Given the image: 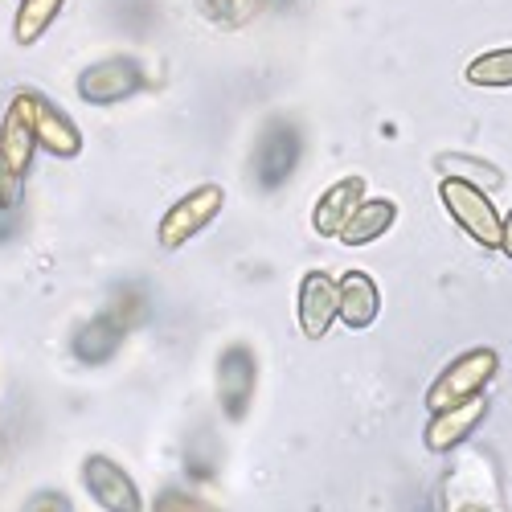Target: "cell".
I'll use <instances>...</instances> for the list:
<instances>
[{
    "label": "cell",
    "instance_id": "cell-10",
    "mask_svg": "<svg viewBox=\"0 0 512 512\" xmlns=\"http://www.w3.org/2000/svg\"><path fill=\"white\" fill-rule=\"evenodd\" d=\"M336 308H340V287L328 271H308L300 279V300H295V316H300V332L308 340L328 336V328L336 324Z\"/></svg>",
    "mask_w": 512,
    "mask_h": 512
},
{
    "label": "cell",
    "instance_id": "cell-2",
    "mask_svg": "<svg viewBox=\"0 0 512 512\" xmlns=\"http://www.w3.org/2000/svg\"><path fill=\"white\" fill-rule=\"evenodd\" d=\"M21 111V119L33 127V140L37 148H46L50 156H62V160H74L82 152V132H78V123L50 99V95H41L33 87H21L13 95V103Z\"/></svg>",
    "mask_w": 512,
    "mask_h": 512
},
{
    "label": "cell",
    "instance_id": "cell-21",
    "mask_svg": "<svg viewBox=\"0 0 512 512\" xmlns=\"http://www.w3.org/2000/svg\"><path fill=\"white\" fill-rule=\"evenodd\" d=\"M21 512H74V508H70V496H66V492L41 488V492H33V496L21 504Z\"/></svg>",
    "mask_w": 512,
    "mask_h": 512
},
{
    "label": "cell",
    "instance_id": "cell-9",
    "mask_svg": "<svg viewBox=\"0 0 512 512\" xmlns=\"http://www.w3.org/2000/svg\"><path fill=\"white\" fill-rule=\"evenodd\" d=\"M484 418H488V398L484 394L467 398L459 406H447V410H431V422H426V431H422V443H426L431 455H447L472 435Z\"/></svg>",
    "mask_w": 512,
    "mask_h": 512
},
{
    "label": "cell",
    "instance_id": "cell-1",
    "mask_svg": "<svg viewBox=\"0 0 512 512\" xmlns=\"http://www.w3.org/2000/svg\"><path fill=\"white\" fill-rule=\"evenodd\" d=\"M500 369V353L480 345V349H467L459 353L439 377L435 386L426 390V410H447V406H459L467 398H480L488 390V381L496 377Z\"/></svg>",
    "mask_w": 512,
    "mask_h": 512
},
{
    "label": "cell",
    "instance_id": "cell-18",
    "mask_svg": "<svg viewBox=\"0 0 512 512\" xmlns=\"http://www.w3.org/2000/svg\"><path fill=\"white\" fill-rule=\"evenodd\" d=\"M107 316L111 320H119L127 332L132 328H140L144 324V316H148V300H144V287L140 283H132V287H115V295H111V304H107Z\"/></svg>",
    "mask_w": 512,
    "mask_h": 512
},
{
    "label": "cell",
    "instance_id": "cell-4",
    "mask_svg": "<svg viewBox=\"0 0 512 512\" xmlns=\"http://www.w3.org/2000/svg\"><path fill=\"white\" fill-rule=\"evenodd\" d=\"M439 197H443V205H447V213H451V222H455L467 238L480 242V246H488V250L500 246V213H496L492 197H488L480 185L459 181V177H443V181H439Z\"/></svg>",
    "mask_w": 512,
    "mask_h": 512
},
{
    "label": "cell",
    "instance_id": "cell-23",
    "mask_svg": "<svg viewBox=\"0 0 512 512\" xmlns=\"http://www.w3.org/2000/svg\"><path fill=\"white\" fill-rule=\"evenodd\" d=\"M504 250V259H512V209H508V218H500V246Z\"/></svg>",
    "mask_w": 512,
    "mask_h": 512
},
{
    "label": "cell",
    "instance_id": "cell-13",
    "mask_svg": "<svg viewBox=\"0 0 512 512\" xmlns=\"http://www.w3.org/2000/svg\"><path fill=\"white\" fill-rule=\"evenodd\" d=\"M394 222H398V205H394V201H386V197H365V201L353 209V218L345 222V230H340L336 238L357 250V246H369V242H377V238H386V234L394 230Z\"/></svg>",
    "mask_w": 512,
    "mask_h": 512
},
{
    "label": "cell",
    "instance_id": "cell-3",
    "mask_svg": "<svg viewBox=\"0 0 512 512\" xmlns=\"http://www.w3.org/2000/svg\"><path fill=\"white\" fill-rule=\"evenodd\" d=\"M222 205H226V189H222V185L205 181V185L189 189L181 201H173V205L164 209V218H160V226H156L160 246H164V250H181V246L193 242L205 226H213V218L222 213Z\"/></svg>",
    "mask_w": 512,
    "mask_h": 512
},
{
    "label": "cell",
    "instance_id": "cell-17",
    "mask_svg": "<svg viewBox=\"0 0 512 512\" xmlns=\"http://www.w3.org/2000/svg\"><path fill=\"white\" fill-rule=\"evenodd\" d=\"M467 82H472V87H488V91L512 87V46L508 50H488V54L472 58V62H467Z\"/></svg>",
    "mask_w": 512,
    "mask_h": 512
},
{
    "label": "cell",
    "instance_id": "cell-16",
    "mask_svg": "<svg viewBox=\"0 0 512 512\" xmlns=\"http://www.w3.org/2000/svg\"><path fill=\"white\" fill-rule=\"evenodd\" d=\"M62 5H66V0H21L17 21H13V37L21 41V46H33V41L54 25V17L62 13Z\"/></svg>",
    "mask_w": 512,
    "mask_h": 512
},
{
    "label": "cell",
    "instance_id": "cell-8",
    "mask_svg": "<svg viewBox=\"0 0 512 512\" xmlns=\"http://www.w3.org/2000/svg\"><path fill=\"white\" fill-rule=\"evenodd\" d=\"M140 87H144V74L132 58H107V62H95L78 74V95L95 107L119 103L127 95H136Z\"/></svg>",
    "mask_w": 512,
    "mask_h": 512
},
{
    "label": "cell",
    "instance_id": "cell-7",
    "mask_svg": "<svg viewBox=\"0 0 512 512\" xmlns=\"http://www.w3.org/2000/svg\"><path fill=\"white\" fill-rule=\"evenodd\" d=\"M82 488L103 512H144V496L123 463L111 455H87L82 459Z\"/></svg>",
    "mask_w": 512,
    "mask_h": 512
},
{
    "label": "cell",
    "instance_id": "cell-6",
    "mask_svg": "<svg viewBox=\"0 0 512 512\" xmlns=\"http://www.w3.org/2000/svg\"><path fill=\"white\" fill-rule=\"evenodd\" d=\"M254 390H259V357L250 345H226L218 357V406L230 422H242L250 414Z\"/></svg>",
    "mask_w": 512,
    "mask_h": 512
},
{
    "label": "cell",
    "instance_id": "cell-15",
    "mask_svg": "<svg viewBox=\"0 0 512 512\" xmlns=\"http://www.w3.org/2000/svg\"><path fill=\"white\" fill-rule=\"evenodd\" d=\"M33 152H37L33 127L21 119L17 107H9L5 119H0V160H5L17 177H25L29 168H33Z\"/></svg>",
    "mask_w": 512,
    "mask_h": 512
},
{
    "label": "cell",
    "instance_id": "cell-20",
    "mask_svg": "<svg viewBox=\"0 0 512 512\" xmlns=\"http://www.w3.org/2000/svg\"><path fill=\"white\" fill-rule=\"evenodd\" d=\"M152 512H213L205 500L181 492V488H164L156 500H152Z\"/></svg>",
    "mask_w": 512,
    "mask_h": 512
},
{
    "label": "cell",
    "instance_id": "cell-19",
    "mask_svg": "<svg viewBox=\"0 0 512 512\" xmlns=\"http://www.w3.org/2000/svg\"><path fill=\"white\" fill-rule=\"evenodd\" d=\"M209 5V13L218 17V21H226V25H242V21H250L254 13L263 9V0H205Z\"/></svg>",
    "mask_w": 512,
    "mask_h": 512
},
{
    "label": "cell",
    "instance_id": "cell-14",
    "mask_svg": "<svg viewBox=\"0 0 512 512\" xmlns=\"http://www.w3.org/2000/svg\"><path fill=\"white\" fill-rule=\"evenodd\" d=\"M123 336H127V328L103 312V316L87 320V324H82V328L74 332L70 353H74L82 365H103V361H111V357H115V349L123 345Z\"/></svg>",
    "mask_w": 512,
    "mask_h": 512
},
{
    "label": "cell",
    "instance_id": "cell-22",
    "mask_svg": "<svg viewBox=\"0 0 512 512\" xmlns=\"http://www.w3.org/2000/svg\"><path fill=\"white\" fill-rule=\"evenodd\" d=\"M21 193H25V177H17L13 168L0 160V213H9L21 205Z\"/></svg>",
    "mask_w": 512,
    "mask_h": 512
},
{
    "label": "cell",
    "instance_id": "cell-11",
    "mask_svg": "<svg viewBox=\"0 0 512 512\" xmlns=\"http://www.w3.org/2000/svg\"><path fill=\"white\" fill-rule=\"evenodd\" d=\"M361 201H365V177H340V181H332L320 193L316 209H312V230L320 238H336Z\"/></svg>",
    "mask_w": 512,
    "mask_h": 512
},
{
    "label": "cell",
    "instance_id": "cell-5",
    "mask_svg": "<svg viewBox=\"0 0 512 512\" xmlns=\"http://www.w3.org/2000/svg\"><path fill=\"white\" fill-rule=\"evenodd\" d=\"M300 152H304L300 127L287 119L267 123L259 144H254V181H259V189L263 193L283 189L295 177V168H300Z\"/></svg>",
    "mask_w": 512,
    "mask_h": 512
},
{
    "label": "cell",
    "instance_id": "cell-12",
    "mask_svg": "<svg viewBox=\"0 0 512 512\" xmlns=\"http://www.w3.org/2000/svg\"><path fill=\"white\" fill-rule=\"evenodd\" d=\"M336 287H340V308H336V320L345 324V328H353V332L369 328V324L377 320V312H381V291H377V279H373L369 271H345V275L336 279Z\"/></svg>",
    "mask_w": 512,
    "mask_h": 512
},
{
    "label": "cell",
    "instance_id": "cell-24",
    "mask_svg": "<svg viewBox=\"0 0 512 512\" xmlns=\"http://www.w3.org/2000/svg\"><path fill=\"white\" fill-rule=\"evenodd\" d=\"M463 512H492V508H488V504H467Z\"/></svg>",
    "mask_w": 512,
    "mask_h": 512
}]
</instances>
